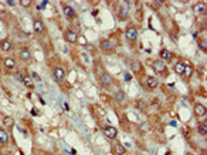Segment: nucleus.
Segmentation results:
<instances>
[{
  "mask_svg": "<svg viewBox=\"0 0 207 155\" xmlns=\"http://www.w3.org/2000/svg\"><path fill=\"white\" fill-rule=\"evenodd\" d=\"M153 106H156V107H158V106H160V102H159V100H158V99H156V97L153 99Z\"/></svg>",
  "mask_w": 207,
  "mask_h": 155,
  "instance_id": "31",
  "label": "nucleus"
},
{
  "mask_svg": "<svg viewBox=\"0 0 207 155\" xmlns=\"http://www.w3.org/2000/svg\"><path fill=\"white\" fill-rule=\"evenodd\" d=\"M99 82L102 83V86L109 87V86L112 85V76L109 75V73H101V76H99Z\"/></svg>",
  "mask_w": 207,
  "mask_h": 155,
  "instance_id": "2",
  "label": "nucleus"
},
{
  "mask_svg": "<svg viewBox=\"0 0 207 155\" xmlns=\"http://www.w3.org/2000/svg\"><path fill=\"white\" fill-rule=\"evenodd\" d=\"M4 126L6 127H13V124H14V120H13V117H4Z\"/></svg>",
  "mask_w": 207,
  "mask_h": 155,
  "instance_id": "25",
  "label": "nucleus"
},
{
  "mask_svg": "<svg viewBox=\"0 0 207 155\" xmlns=\"http://www.w3.org/2000/svg\"><path fill=\"white\" fill-rule=\"evenodd\" d=\"M186 66H187V65H186L185 62H177V64L174 65V71H176V73H179V75H185Z\"/></svg>",
  "mask_w": 207,
  "mask_h": 155,
  "instance_id": "12",
  "label": "nucleus"
},
{
  "mask_svg": "<svg viewBox=\"0 0 207 155\" xmlns=\"http://www.w3.org/2000/svg\"><path fill=\"white\" fill-rule=\"evenodd\" d=\"M199 134H202V135H206L207 134V123L206 121L199 126Z\"/></svg>",
  "mask_w": 207,
  "mask_h": 155,
  "instance_id": "24",
  "label": "nucleus"
},
{
  "mask_svg": "<svg viewBox=\"0 0 207 155\" xmlns=\"http://www.w3.org/2000/svg\"><path fill=\"white\" fill-rule=\"evenodd\" d=\"M153 69L155 72H158V73H162L166 71V65H165L163 61H155L153 62Z\"/></svg>",
  "mask_w": 207,
  "mask_h": 155,
  "instance_id": "5",
  "label": "nucleus"
},
{
  "mask_svg": "<svg viewBox=\"0 0 207 155\" xmlns=\"http://www.w3.org/2000/svg\"><path fill=\"white\" fill-rule=\"evenodd\" d=\"M159 85V82L156 78H153V76H150V78H147L146 80H145V86H146L147 89H156Z\"/></svg>",
  "mask_w": 207,
  "mask_h": 155,
  "instance_id": "4",
  "label": "nucleus"
},
{
  "mask_svg": "<svg viewBox=\"0 0 207 155\" xmlns=\"http://www.w3.org/2000/svg\"><path fill=\"white\" fill-rule=\"evenodd\" d=\"M128 16H129V9H128L126 6L121 7V9H119V14H118L119 20H126V18H128Z\"/></svg>",
  "mask_w": 207,
  "mask_h": 155,
  "instance_id": "13",
  "label": "nucleus"
},
{
  "mask_svg": "<svg viewBox=\"0 0 207 155\" xmlns=\"http://www.w3.org/2000/svg\"><path fill=\"white\" fill-rule=\"evenodd\" d=\"M87 49L92 51V49H94V45H91V44H87Z\"/></svg>",
  "mask_w": 207,
  "mask_h": 155,
  "instance_id": "33",
  "label": "nucleus"
},
{
  "mask_svg": "<svg viewBox=\"0 0 207 155\" xmlns=\"http://www.w3.org/2000/svg\"><path fill=\"white\" fill-rule=\"evenodd\" d=\"M131 79H132L131 73H125V80H131Z\"/></svg>",
  "mask_w": 207,
  "mask_h": 155,
  "instance_id": "32",
  "label": "nucleus"
},
{
  "mask_svg": "<svg viewBox=\"0 0 207 155\" xmlns=\"http://www.w3.org/2000/svg\"><path fill=\"white\" fill-rule=\"evenodd\" d=\"M20 4H22L23 7H28V6H31V0H22Z\"/></svg>",
  "mask_w": 207,
  "mask_h": 155,
  "instance_id": "30",
  "label": "nucleus"
},
{
  "mask_svg": "<svg viewBox=\"0 0 207 155\" xmlns=\"http://www.w3.org/2000/svg\"><path fill=\"white\" fill-rule=\"evenodd\" d=\"M53 76H54V80L55 82H63V80L66 79V72L63 68H55L54 72H53Z\"/></svg>",
  "mask_w": 207,
  "mask_h": 155,
  "instance_id": "1",
  "label": "nucleus"
},
{
  "mask_svg": "<svg viewBox=\"0 0 207 155\" xmlns=\"http://www.w3.org/2000/svg\"><path fill=\"white\" fill-rule=\"evenodd\" d=\"M193 11L196 14H204L206 13V3H197V4H194Z\"/></svg>",
  "mask_w": 207,
  "mask_h": 155,
  "instance_id": "11",
  "label": "nucleus"
},
{
  "mask_svg": "<svg viewBox=\"0 0 207 155\" xmlns=\"http://www.w3.org/2000/svg\"><path fill=\"white\" fill-rule=\"evenodd\" d=\"M33 27H34V32H37V34H41V32L45 31V26H44V23L40 21V20H36Z\"/></svg>",
  "mask_w": 207,
  "mask_h": 155,
  "instance_id": "9",
  "label": "nucleus"
},
{
  "mask_svg": "<svg viewBox=\"0 0 207 155\" xmlns=\"http://www.w3.org/2000/svg\"><path fill=\"white\" fill-rule=\"evenodd\" d=\"M64 13H66V16L71 17V18L75 16V11H74V9L71 6H64Z\"/></svg>",
  "mask_w": 207,
  "mask_h": 155,
  "instance_id": "19",
  "label": "nucleus"
},
{
  "mask_svg": "<svg viewBox=\"0 0 207 155\" xmlns=\"http://www.w3.org/2000/svg\"><path fill=\"white\" fill-rule=\"evenodd\" d=\"M126 37H128V40H131V41H135L138 38V30L135 27H129L126 30Z\"/></svg>",
  "mask_w": 207,
  "mask_h": 155,
  "instance_id": "7",
  "label": "nucleus"
},
{
  "mask_svg": "<svg viewBox=\"0 0 207 155\" xmlns=\"http://www.w3.org/2000/svg\"><path fill=\"white\" fill-rule=\"evenodd\" d=\"M20 58H22L23 61H28V59L31 58V52H30L27 48H23L22 51H20Z\"/></svg>",
  "mask_w": 207,
  "mask_h": 155,
  "instance_id": "17",
  "label": "nucleus"
},
{
  "mask_svg": "<svg viewBox=\"0 0 207 155\" xmlns=\"http://www.w3.org/2000/svg\"><path fill=\"white\" fill-rule=\"evenodd\" d=\"M7 4H9V6H14V4H16V1H13V0H9V1H7Z\"/></svg>",
  "mask_w": 207,
  "mask_h": 155,
  "instance_id": "34",
  "label": "nucleus"
},
{
  "mask_svg": "<svg viewBox=\"0 0 207 155\" xmlns=\"http://www.w3.org/2000/svg\"><path fill=\"white\" fill-rule=\"evenodd\" d=\"M17 76H20V80H22L26 86H28V87H31V86H33V79H31L30 76H24V75H23V76L22 75H17Z\"/></svg>",
  "mask_w": 207,
  "mask_h": 155,
  "instance_id": "18",
  "label": "nucleus"
},
{
  "mask_svg": "<svg viewBox=\"0 0 207 155\" xmlns=\"http://www.w3.org/2000/svg\"><path fill=\"white\" fill-rule=\"evenodd\" d=\"M0 48L3 51H10L13 48V44H11L10 40H3V41H0Z\"/></svg>",
  "mask_w": 207,
  "mask_h": 155,
  "instance_id": "14",
  "label": "nucleus"
},
{
  "mask_svg": "<svg viewBox=\"0 0 207 155\" xmlns=\"http://www.w3.org/2000/svg\"><path fill=\"white\" fill-rule=\"evenodd\" d=\"M199 48L202 49V51H204V52H206V51H207V41H206V40H202V41H199Z\"/></svg>",
  "mask_w": 207,
  "mask_h": 155,
  "instance_id": "27",
  "label": "nucleus"
},
{
  "mask_svg": "<svg viewBox=\"0 0 207 155\" xmlns=\"http://www.w3.org/2000/svg\"><path fill=\"white\" fill-rule=\"evenodd\" d=\"M3 155H10V154H3Z\"/></svg>",
  "mask_w": 207,
  "mask_h": 155,
  "instance_id": "35",
  "label": "nucleus"
},
{
  "mask_svg": "<svg viewBox=\"0 0 207 155\" xmlns=\"http://www.w3.org/2000/svg\"><path fill=\"white\" fill-rule=\"evenodd\" d=\"M136 107L139 109V110L143 112V110H146V103L143 102V100H138V102H136Z\"/></svg>",
  "mask_w": 207,
  "mask_h": 155,
  "instance_id": "26",
  "label": "nucleus"
},
{
  "mask_svg": "<svg viewBox=\"0 0 207 155\" xmlns=\"http://www.w3.org/2000/svg\"><path fill=\"white\" fill-rule=\"evenodd\" d=\"M104 133H105V135L108 137V138H116V135H118V131H116V129L115 127H105L104 129Z\"/></svg>",
  "mask_w": 207,
  "mask_h": 155,
  "instance_id": "6",
  "label": "nucleus"
},
{
  "mask_svg": "<svg viewBox=\"0 0 207 155\" xmlns=\"http://www.w3.org/2000/svg\"><path fill=\"white\" fill-rule=\"evenodd\" d=\"M4 66L7 69H14V68H16V61L13 58H6L4 59Z\"/></svg>",
  "mask_w": 207,
  "mask_h": 155,
  "instance_id": "15",
  "label": "nucleus"
},
{
  "mask_svg": "<svg viewBox=\"0 0 207 155\" xmlns=\"http://www.w3.org/2000/svg\"><path fill=\"white\" fill-rule=\"evenodd\" d=\"M101 47H102L104 51H112L115 48V43L109 41V40H104L102 43H101Z\"/></svg>",
  "mask_w": 207,
  "mask_h": 155,
  "instance_id": "10",
  "label": "nucleus"
},
{
  "mask_svg": "<svg viewBox=\"0 0 207 155\" xmlns=\"http://www.w3.org/2000/svg\"><path fill=\"white\" fill-rule=\"evenodd\" d=\"M64 38H66V41H68V43H77L78 34H77L75 31H72V30H68V31H66V34H64Z\"/></svg>",
  "mask_w": 207,
  "mask_h": 155,
  "instance_id": "3",
  "label": "nucleus"
},
{
  "mask_svg": "<svg viewBox=\"0 0 207 155\" xmlns=\"http://www.w3.org/2000/svg\"><path fill=\"white\" fill-rule=\"evenodd\" d=\"M149 124L147 123H143V124H141V127H139V130H141V133H147L149 131Z\"/></svg>",
  "mask_w": 207,
  "mask_h": 155,
  "instance_id": "28",
  "label": "nucleus"
},
{
  "mask_svg": "<svg viewBox=\"0 0 207 155\" xmlns=\"http://www.w3.org/2000/svg\"><path fill=\"white\" fill-rule=\"evenodd\" d=\"M7 140H9L7 133H6L4 130H0V144H4V143H7Z\"/></svg>",
  "mask_w": 207,
  "mask_h": 155,
  "instance_id": "23",
  "label": "nucleus"
},
{
  "mask_svg": "<svg viewBox=\"0 0 207 155\" xmlns=\"http://www.w3.org/2000/svg\"><path fill=\"white\" fill-rule=\"evenodd\" d=\"M131 66H132V71L133 72H141V69H142V65L139 61H132Z\"/></svg>",
  "mask_w": 207,
  "mask_h": 155,
  "instance_id": "20",
  "label": "nucleus"
},
{
  "mask_svg": "<svg viewBox=\"0 0 207 155\" xmlns=\"http://www.w3.org/2000/svg\"><path fill=\"white\" fill-rule=\"evenodd\" d=\"M37 10H43L44 7H45V6H47V1H45V0H44V1H37Z\"/></svg>",
  "mask_w": 207,
  "mask_h": 155,
  "instance_id": "29",
  "label": "nucleus"
},
{
  "mask_svg": "<svg viewBox=\"0 0 207 155\" xmlns=\"http://www.w3.org/2000/svg\"><path fill=\"white\" fill-rule=\"evenodd\" d=\"M114 151H115V154L116 155H125V148L122 147L121 144H116L114 147Z\"/></svg>",
  "mask_w": 207,
  "mask_h": 155,
  "instance_id": "21",
  "label": "nucleus"
},
{
  "mask_svg": "<svg viewBox=\"0 0 207 155\" xmlns=\"http://www.w3.org/2000/svg\"><path fill=\"white\" fill-rule=\"evenodd\" d=\"M115 100L119 103V104H124V103L126 102V96L124 92H118L116 95H115Z\"/></svg>",
  "mask_w": 207,
  "mask_h": 155,
  "instance_id": "16",
  "label": "nucleus"
},
{
  "mask_svg": "<svg viewBox=\"0 0 207 155\" xmlns=\"http://www.w3.org/2000/svg\"><path fill=\"white\" fill-rule=\"evenodd\" d=\"M160 58L162 59H170L172 58V52H170L169 49H162V51H160Z\"/></svg>",
  "mask_w": 207,
  "mask_h": 155,
  "instance_id": "22",
  "label": "nucleus"
},
{
  "mask_svg": "<svg viewBox=\"0 0 207 155\" xmlns=\"http://www.w3.org/2000/svg\"><path fill=\"white\" fill-rule=\"evenodd\" d=\"M206 106H203V104H196L194 106V114H196L197 117H204L206 116Z\"/></svg>",
  "mask_w": 207,
  "mask_h": 155,
  "instance_id": "8",
  "label": "nucleus"
}]
</instances>
